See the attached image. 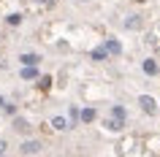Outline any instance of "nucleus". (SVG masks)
Instances as JSON below:
<instances>
[{
    "label": "nucleus",
    "mask_w": 160,
    "mask_h": 157,
    "mask_svg": "<svg viewBox=\"0 0 160 157\" xmlns=\"http://www.w3.org/2000/svg\"><path fill=\"white\" fill-rule=\"evenodd\" d=\"M38 60H41V57H35V54H25V57H22V62H25V65H35Z\"/></svg>",
    "instance_id": "obj_3"
},
{
    "label": "nucleus",
    "mask_w": 160,
    "mask_h": 157,
    "mask_svg": "<svg viewBox=\"0 0 160 157\" xmlns=\"http://www.w3.org/2000/svg\"><path fill=\"white\" fill-rule=\"evenodd\" d=\"M17 130H22V133H27L30 127H27V122H22V119H17Z\"/></svg>",
    "instance_id": "obj_6"
},
{
    "label": "nucleus",
    "mask_w": 160,
    "mask_h": 157,
    "mask_svg": "<svg viewBox=\"0 0 160 157\" xmlns=\"http://www.w3.org/2000/svg\"><path fill=\"white\" fill-rule=\"evenodd\" d=\"M3 152H6V144H3V141H0V155H3Z\"/></svg>",
    "instance_id": "obj_7"
},
{
    "label": "nucleus",
    "mask_w": 160,
    "mask_h": 157,
    "mask_svg": "<svg viewBox=\"0 0 160 157\" xmlns=\"http://www.w3.org/2000/svg\"><path fill=\"white\" fill-rule=\"evenodd\" d=\"M141 106H144V111H155V103H152V98H141Z\"/></svg>",
    "instance_id": "obj_2"
},
{
    "label": "nucleus",
    "mask_w": 160,
    "mask_h": 157,
    "mask_svg": "<svg viewBox=\"0 0 160 157\" xmlns=\"http://www.w3.org/2000/svg\"><path fill=\"white\" fill-rule=\"evenodd\" d=\"M25 155H35V152H41V144H35V141H27L25 146H22Z\"/></svg>",
    "instance_id": "obj_1"
},
{
    "label": "nucleus",
    "mask_w": 160,
    "mask_h": 157,
    "mask_svg": "<svg viewBox=\"0 0 160 157\" xmlns=\"http://www.w3.org/2000/svg\"><path fill=\"white\" fill-rule=\"evenodd\" d=\"M82 119H84V122H92V119H95V111H92V108L82 111Z\"/></svg>",
    "instance_id": "obj_4"
},
{
    "label": "nucleus",
    "mask_w": 160,
    "mask_h": 157,
    "mask_svg": "<svg viewBox=\"0 0 160 157\" xmlns=\"http://www.w3.org/2000/svg\"><path fill=\"white\" fill-rule=\"evenodd\" d=\"M144 71H147V73H155V71H158V65H155L152 60H147V62H144Z\"/></svg>",
    "instance_id": "obj_5"
}]
</instances>
